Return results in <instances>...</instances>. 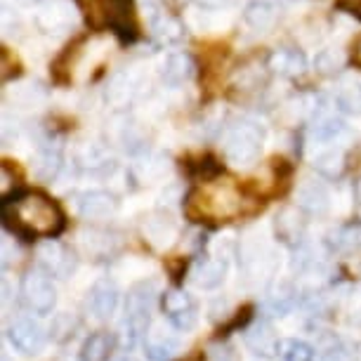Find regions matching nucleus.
<instances>
[{
  "instance_id": "obj_21",
  "label": "nucleus",
  "mask_w": 361,
  "mask_h": 361,
  "mask_svg": "<svg viewBox=\"0 0 361 361\" xmlns=\"http://www.w3.org/2000/svg\"><path fill=\"white\" fill-rule=\"evenodd\" d=\"M38 29L43 33H62L69 31L73 26V10L71 5L62 3V0H52L40 8L38 17H36Z\"/></svg>"
},
{
  "instance_id": "obj_9",
  "label": "nucleus",
  "mask_w": 361,
  "mask_h": 361,
  "mask_svg": "<svg viewBox=\"0 0 361 361\" xmlns=\"http://www.w3.org/2000/svg\"><path fill=\"white\" fill-rule=\"evenodd\" d=\"M163 317L173 324V329L187 333L199 324V305L185 288H168L161 295Z\"/></svg>"
},
{
  "instance_id": "obj_20",
  "label": "nucleus",
  "mask_w": 361,
  "mask_h": 361,
  "mask_svg": "<svg viewBox=\"0 0 361 361\" xmlns=\"http://www.w3.org/2000/svg\"><path fill=\"white\" fill-rule=\"evenodd\" d=\"M196 73V64L189 52H173L161 66V80L168 87H180L189 83Z\"/></svg>"
},
{
  "instance_id": "obj_16",
  "label": "nucleus",
  "mask_w": 361,
  "mask_h": 361,
  "mask_svg": "<svg viewBox=\"0 0 361 361\" xmlns=\"http://www.w3.org/2000/svg\"><path fill=\"white\" fill-rule=\"evenodd\" d=\"M118 286H116L111 279H99V281L92 283V288L87 290V310L94 319L99 322H109L116 314V307H118Z\"/></svg>"
},
{
  "instance_id": "obj_18",
  "label": "nucleus",
  "mask_w": 361,
  "mask_h": 361,
  "mask_svg": "<svg viewBox=\"0 0 361 361\" xmlns=\"http://www.w3.org/2000/svg\"><path fill=\"white\" fill-rule=\"evenodd\" d=\"M267 69L276 76L298 78L307 71V57L298 47H276L267 57Z\"/></svg>"
},
{
  "instance_id": "obj_29",
  "label": "nucleus",
  "mask_w": 361,
  "mask_h": 361,
  "mask_svg": "<svg viewBox=\"0 0 361 361\" xmlns=\"http://www.w3.org/2000/svg\"><path fill=\"white\" fill-rule=\"evenodd\" d=\"M347 64V57L340 47H326L314 57V69L317 73H322L326 78H336L343 76V69Z\"/></svg>"
},
{
  "instance_id": "obj_36",
  "label": "nucleus",
  "mask_w": 361,
  "mask_h": 361,
  "mask_svg": "<svg viewBox=\"0 0 361 361\" xmlns=\"http://www.w3.org/2000/svg\"><path fill=\"white\" fill-rule=\"evenodd\" d=\"M76 329H78V322L71 314H66V312H64V314H57V319L52 322L50 333H52L54 340H69V338H73Z\"/></svg>"
},
{
  "instance_id": "obj_8",
  "label": "nucleus",
  "mask_w": 361,
  "mask_h": 361,
  "mask_svg": "<svg viewBox=\"0 0 361 361\" xmlns=\"http://www.w3.org/2000/svg\"><path fill=\"white\" fill-rule=\"evenodd\" d=\"M36 257H38V267L52 279H62L64 281V279L76 274V267H78L76 253H73L66 243L57 241V238H45V241H40L36 248Z\"/></svg>"
},
{
  "instance_id": "obj_40",
  "label": "nucleus",
  "mask_w": 361,
  "mask_h": 361,
  "mask_svg": "<svg viewBox=\"0 0 361 361\" xmlns=\"http://www.w3.org/2000/svg\"><path fill=\"white\" fill-rule=\"evenodd\" d=\"M354 201H357L359 206H361V177H359L357 182H354Z\"/></svg>"
},
{
  "instance_id": "obj_19",
  "label": "nucleus",
  "mask_w": 361,
  "mask_h": 361,
  "mask_svg": "<svg viewBox=\"0 0 361 361\" xmlns=\"http://www.w3.org/2000/svg\"><path fill=\"white\" fill-rule=\"evenodd\" d=\"M140 87H142V76L137 71L133 69L121 71L116 73L106 87V102H111L116 109H126L140 94Z\"/></svg>"
},
{
  "instance_id": "obj_11",
  "label": "nucleus",
  "mask_w": 361,
  "mask_h": 361,
  "mask_svg": "<svg viewBox=\"0 0 361 361\" xmlns=\"http://www.w3.org/2000/svg\"><path fill=\"white\" fill-rule=\"evenodd\" d=\"M295 201H298V208L302 210L305 215H317V217L326 215L333 206L331 189L324 180H319V177H305V180L300 182L295 189Z\"/></svg>"
},
{
  "instance_id": "obj_2",
  "label": "nucleus",
  "mask_w": 361,
  "mask_h": 361,
  "mask_svg": "<svg viewBox=\"0 0 361 361\" xmlns=\"http://www.w3.org/2000/svg\"><path fill=\"white\" fill-rule=\"evenodd\" d=\"M243 196L234 180L227 177H210L196 185L187 196V215L194 220L227 222L241 215Z\"/></svg>"
},
{
  "instance_id": "obj_24",
  "label": "nucleus",
  "mask_w": 361,
  "mask_h": 361,
  "mask_svg": "<svg viewBox=\"0 0 361 361\" xmlns=\"http://www.w3.org/2000/svg\"><path fill=\"white\" fill-rule=\"evenodd\" d=\"M336 104L345 114H361V73H343L338 78Z\"/></svg>"
},
{
  "instance_id": "obj_43",
  "label": "nucleus",
  "mask_w": 361,
  "mask_h": 361,
  "mask_svg": "<svg viewBox=\"0 0 361 361\" xmlns=\"http://www.w3.org/2000/svg\"><path fill=\"white\" fill-rule=\"evenodd\" d=\"M116 361H137V359H135V357H130V354H123V357H118V359H116Z\"/></svg>"
},
{
  "instance_id": "obj_37",
  "label": "nucleus",
  "mask_w": 361,
  "mask_h": 361,
  "mask_svg": "<svg viewBox=\"0 0 361 361\" xmlns=\"http://www.w3.org/2000/svg\"><path fill=\"white\" fill-rule=\"evenodd\" d=\"M208 361H241L231 343H213L208 347Z\"/></svg>"
},
{
  "instance_id": "obj_3",
  "label": "nucleus",
  "mask_w": 361,
  "mask_h": 361,
  "mask_svg": "<svg viewBox=\"0 0 361 361\" xmlns=\"http://www.w3.org/2000/svg\"><path fill=\"white\" fill-rule=\"evenodd\" d=\"M264 147V128L255 121L241 118L222 130V156L234 168L255 166Z\"/></svg>"
},
{
  "instance_id": "obj_12",
  "label": "nucleus",
  "mask_w": 361,
  "mask_h": 361,
  "mask_svg": "<svg viewBox=\"0 0 361 361\" xmlns=\"http://www.w3.org/2000/svg\"><path fill=\"white\" fill-rule=\"evenodd\" d=\"M8 340L22 354H38L43 352V347L47 343V333L43 329V324L36 322V319L22 317L8 326Z\"/></svg>"
},
{
  "instance_id": "obj_6",
  "label": "nucleus",
  "mask_w": 361,
  "mask_h": 361,
  "mask_svg": "<svg viewBox=\"0 0 361 361\" xmlns=\"http://www.w3.org/2000/svg\"><path fill=\"white\" fill-rule=\"evenodd\" d=\"M24 307L38 317H47L57 305V288L43 269H29L19 286Z\"/></svg>"
},
{
  "instance_id": "obj_27",
  "label": "nucleus",
  "mask_w": 361,
  "mask_h": 361,
  "mask_svg": "<svg viewBox=\"0 0 361 361\" xmlns=\"http://www.w3.org/2000/svg\"><path fill=\"white\" fill-rule=\"evenodd\" d=\"M312 166L324 177H340L345 170V149L340 145L319 147V152L312 159Z\"/></svg>"
},
{
  "instance_id": "obj_35",
  "label": "nucleus",
  "mask_w": 361,
  "mask_h": 361,
  "mask_svg": "<svg viewBox=\"0 0 361 361\" xmlns=\"http://www.w3.org/2000/svg\"><path fill=\"white\" fill-rule=\"evenodd\" d=\"M45 87L38 83H26L22 87H15V102L22 106H36L40 102H45Z\"/></svg>"
},
{
  "instance_id": "obj_4",
  "label": "nucleus",
  "mask_w": 361,
  "mask_h": 361,
  "mask_svg": "<svg viewBox=\"0 0 361 361\" xmlns=\"http://www.w3.org/2000/svg\"><path fill=\"white\" fill-rule=\"evenodd\" d=\"M87 24L94 29H111L123 43L137 38L133 0H76Z\"/></svg>"
},
{
  "instance_id": "obj_26",
  "label": "nucleus",
  "mask_w": 361,
  "mask_h": 361,
  "mask_svg": "<svg viewBox=\"0 0 361 361\" xmlns=\"http://www.w3.org/2000/svg\"><path fill=\"white\" fill-rule=\"evenodd\" d=\"M279 12L276 5H271L269 0H250V3L243 8V22H246L253 31H269L271 26L276 24Z\"/></svg>"
},
{
  "instance_id": "obj_7",
  "label": "nucleus",
  "mask_w": 361,
  "mask_h": 361,
  "mask_svg": "<svg viewBox=\"0 0 361 361\" xmlns=\"http://www.w3.org/2000/svg\"><path fill=\"white\" fill-rule=\"evenodd\" d=\"M71 206L76 215L87 222H106L118 213L121 201L106 189H83L71 194Z\"/></svg>"
},
{
  "instance_id": "obj_34",
  "label": "nucleus",
  "mask_w": 361,
  "mask_h": 361,
  "mask_svg": "<svg viewBox=\"0 0 361 361\" xmlns=\"http://www.w3.org/2000/svg\"><path fill=\"white\" fill-rule=\"evenodd\" d=\"M264 76L262 69H257L255 64H248V66H241L236 73V87L238 90H257L260 85H264Z\"/></svg>"
},
{
  "instance_id": "obj_38",
  "label": "nucleus",
  "mask_w": 361,
  "mask_h": 361,
  "mask_svg": "<svg viewBox=\"0 0 361 361\" xmlns=\"http://www.w3.org/2000/svg\"><path fill=\"white\" fill-rule=\"evenodd\" d=\"M236 0H199L201 8H208V10H222V8H229L234 5Z\"/></svg>"
},
{
  "instance_id": "obj_1",
  "label": "nucleus",
  "mask_w": 361,
  "mask_h": 361,
  "mask_svg": "<svg viewBox=\"0 0 361 361\" xmlns=\"http://www.w3.org/2000/svg\"><path fill=\"white\" fill-rule=\"evenodd\" d=\"M5 224L29 238H52L64 229V213L52 199L38 192H24L3 203Z\"/></svg>"
},
{
  "instance_id": "obj_15",
  "label": "nucleus",
  "mask_w": 361,
  "mask_h": 361,
  "mask_svg": "<svg viewBox=\"0 0 361 361\" xmlns=\"http://www.w3.org/2000/svg\"><path fill=\"white\" fill-rule=\"evenodd\" d=\"M243 343H246L248 352L253 357L260 359H271L279 354V347H281V340H279L274 326H271L267 319H257L253 326H248L246 333H243Z\"/></svg>"
},
{
  "instance_id": "obj_45",
  "label": "nucleus",
  "mask_w": 361,
  "mask_h": 361,
  "mask_svg": "<svg viewBox=\"0 0 361 361\" xmlns=\"http://www.w3.org/2000/svg\"><path fill=\"white\" fill-rule=\"evenodd\" d=\"M283 3H293V0H283Z\"/></svg>"
},
{
  "instance_id": "obj_10",
  "label": "nucleus",
  "mask_w": 361,
  "mask_h": 361,
  "mask_svg": "<svg viewBox=\"0 0 361 361\" xmlns=\"http://www.w3.org/2000/svg\"><path fill=\"white\" fill-rule=\"evenodd\" d=\"M142 238L156 250H168L180 236V222L168 210H152L140 220Z\"/></svg>"
},
{
  "instance_id": "obj_23",
  "label": "nucleus",
  "mask_w": 361,
  "mask_h": 361,
  "mask_svg": "<svg viewBox=\"0 0 361 361\" xmlns=\"http://www.w3.org/2000/svg\"><path fill=\"white\" fill-rule=\"evenodd\" d=\"M31 166L40 180H52V177L59 173V168H62V152H59V147L52 142V137L38 142L36 156L31 159Z\"/></svg>"
},
{
  "instance_id": "obj_14",
  "label": "nucleus",
  "mask_w": 361,
  "mask_h": 361,
  "mask_svg": "<svg viewBox=\"0 0 361 361\" xmlns=\"http://www.w3.org/2000/svg\"><path fill=\"white\" fill-rule=\"evenodd\" d=\"M229 274V260L224 255H201L196 257L189 279L196 288L201 290H215L224 283Z\"/></svg>"
},
{
  "instance_id": "obj_33",
  "label": "nucleus",
  "mask_w": 361,
  "mask_h": 361,
  "mask_svg": "<svg viewBox=\"0 0 361 361\" xmlns=\"http://www.w3.org/2000/svg\"><path fill=\"white\" fill-rule=\"evenodd\" d=\"M293 302H295V290L290 288L288 283H281V286H274L269 290V298H267V307L274 312V314H286Z\"/></svg>"
},
{
  "instance_id": "obj_44",
  "label": "nucleus",
  "mask_w": 361,
  "mask_h": 361,
  "mask_svg": "<svg viewBox=\"0 0 361 361\" xmlns=\"http://www.w3.org/2000/svg\"><path fill=\"white\" fill-rule=\"evenodd\" d=\"M0 361H10V357H8V354H3V359H0Z\"/></svg>"
},
{
  "instance_id": "obj_30",
  "label": "nucleus",
  "mask_w": 361,
  "mask_h": 361,
  "mask_svg": "<svg viewBox=\"0 0 361 361\" xmlns=\"http://www.w3.org/2000/svg\"><path fill=\"white\" fill-rule=\"evenodd\" d=\"M331 246L338 253H361V227H354V224H347V227H340L331 234Z\"/></svg>"
},
{
  "instance_id": "obj_28",
  "label": "nucleus",
  "mask_w": 361,
  "mask_h": 361,
  "mask_svg": "<svg viewBox=\"0 0 361 361\" xmlns=\"http://www.w3.org/2000/svg\"><path fill=\"white\" fill-rule=\"evenodd\" d=\"M80 246H83V253L99 260V257H109L116 253L118 248V241L114 238L111 231H90V234H83L80 238Z\"/></svg>"
},
{
  "instance_id": "obj_25",
  "label": "nucleus",
  "mask_w": 361,
  "mask_h": 361,
  "mask_svg": "<svg viewBox=\"0 0 361 361\" xmlns=\"http://www.w3.org/2000/svg\"><path fill=\"white\" fill-rule=\"evenodd\" d=\"M114 347H116V338L111 333L94 331L80 345L78 361H109V357L114 354Z\"/></svg>"
},
{
  "instance_id": "obj_42",
  "label": "nucleus",
  "mask_w": 361,
  "mask_h": 361,
  "mask_svg": "<svg viewBox=\"0 0 361 361\" xmlns=\"http://www.w3.org/2000/svg\"><path fill=\"white\" fill-rule=\"evenodd\" d=\"M166 3H170V5H175V8H182V5H187L189 0H166Z\"/></svg>"
},
{
  "instance_id": "obj_39",
  "label": "nucleus",
  "mask_w": 361,
  "mask_h": 361,
  "mask_svg": "<svg viewBox=\"0 0 361 361\" xmlns=\"http://www.w3.org/2000/svg\"><path fill=\"white\" fill-rule=\"evenodd\" d=\"M19 5H24V8H36V5H43L45 0H17Z\"/></svg>"
},
{
  "instance_id": "obj_5",
  "label": "nucleus",
  "mask_w": 361,
  "mask_h": 361,
  "mask_svg": "<svg viewBox=\"0 0 361 361\" xmlns=\"http://www.w3.org/2000/svg\"><path fill=\"white\" fill-rule=\"evenodd\" d=\"M156 281L135 283L126 295V331L133 343H145V338L152 331V314L156 305Z\"/></svg>"
},
{
  "instance_id": "obj_31",
  "label": "nucleus",
  "mask_w": 361,
  "mask_h": 361,
  "mask_svg": "<svg viewBox=\"0 0 361 361\" xmlns=\"http://www.w3.org/2000/svg\"><path fill=\"white\" fill-rule=\"evenodd\" d=\"M78 166L87 170V173H99V170H109L114 161L109 159L106 152L97 145H85L78 154Z\"/></svg>"
},
{
  "instance_id": "obj_41",
  "label": "nucleus",
  "mask_w": 361,
  "mask_h": 361,
  "mask_svg": "<svg viewBox=\"0 0 361 361\" xmlns=\"http://www.w3.org/2000/svg\"><path fill=\"white\" fill-rule=\"evenodd\" d=\"M350 12H352V15L357 17V19H361V0H359L357 5H354V8H350Z\"/></svg>"
},
{
  "instance_id": "obj_32",
  "label": "nucleus",
  "mask_w": 361,
  "mask_h": 361,
  "mask_svg": "<svg viewBox=\"0 0 361 361\" xmlns=\"http://www.w3.org/2000/svg\"><path fill=\"white\" fill-rule=\"evenodd\" d=\"M279 357H281V361H314V347L305 343V340L288 338L281 340Z\"/></svg>"
},
{
  "instance_id": "obj_13",
  "label": "nucleus",
  "mask_w": 361,
  "mask_h": 361,
  "mask_svg": "<svg viewBox=\"0 0 361 361\" xmlns=\"http://www.w3.org/2000/svg\"><path fill=\"white\" fill-rule=\"evenodd\" d=\"M147 22L152 36L163 45H175L185 38V26L180 24V19L170 15L156 0H147Z\"/></svg>"
},
{
  "instance_id": "obj_22",
  "label": "nucleus",
  "mask_w": 361,
  "mask_h": 361,
  "mask_svg": "<svg viewBox=\"0 0 361 361\" xmlns=\"http://www.w3.org/2000/svg\"><path fill=\"white\" fill-rule=\"evenodd\" d=\"M180 338L161 329L149 331V336L145 338V354L149 361H173L180 354Z\"/></svg>"
},
{
  "instance_id": "obj_17",
  "label": "nucleus",
  "mask_w": 361,
  "mask_h": 361,
  "mask_svg": "<svg viewBox=\"0 0 361 361\" xmlns=\"http://www.w3.org/2000/svg\"><path fill=\"white\" fill-rule=\"evenodd\" d=\"M307 231V222L302 217V210L298 208H283L274 215V234L281 243L293 248H300Z\"/></svg>"
}]
</instances>
